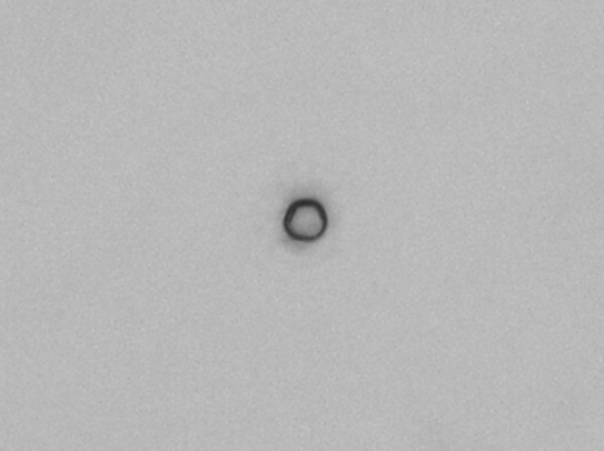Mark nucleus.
<instances>
[{"label": "nucleus", "mask_w": 604, "mask_h": 451, "mask_svg": "<svg viewBox=\"0 0 604 451\" xmlns=\"http://www.w3.org/2000/svg\"><path fill=\"white\" fill-rule=\"evenodd\" d=\"M329 218L324 204L314 198H300L288 207L284 230L294 242L314 243L326 234Z\"/></svg>", "instance_id": "f257e3e1"}]
</instances>
